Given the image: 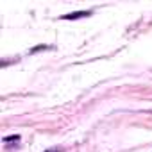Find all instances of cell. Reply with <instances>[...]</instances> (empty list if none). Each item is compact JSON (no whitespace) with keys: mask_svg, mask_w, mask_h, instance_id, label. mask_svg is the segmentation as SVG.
Listing matches in <instances>:
<instances>
[{"mask_svg":"<svg viewBox=\"0 0 152 152\" xmlns=\"http://www.w3.org/2000/svg\"><path fill=\"white\" fill-rule=\"evenodd\" d=\"M91 11H75V13H68V15H63L61 20H79V18H86L90 16Z\"/></svg>","mask_w":152,"mask_h":152,"instance_id":"cell-1","label":"cell"},{"mask_svg":"<svg viewBox=\"0 0 152 152\" xmlns=\"http://www.w3.org/2000/svg\"><path fill=\"white\" fill-rule=\"evenodd\" d=\"M50 47H47V45H39V47H34L32 50H31V54H36V52H39V50H48Z\"/></svg>","mask_w":152,"mask_h":152,"instance_id":"cell-2","label":"cell"},{"mask_svg":"<svg viewBox=\"0 0 152 152\" xmlns=\"http://www.w3.org/2000/svg\"><path fill=\"white\" fill-rule=\"evenodd\" d=\"M20 140V136H7L6 138V141H18Z\"/></svg>","mask_w":152,"mask_h":152,"instance_id":"cell-3","label":"cell"},{"mask_svg":"<svg viewBox=\"0 0 152 152\" xmlns=\"http://www.w3.org/2000/svg\"><path fill=\"white\" fill-rule=\"evenodd\" d=\"M45 152H61V150H45Z\"/></svg>","mask_w":152,"mask_h":152,"instance_id":"cell-4","label":"cell"}]
</instances>
